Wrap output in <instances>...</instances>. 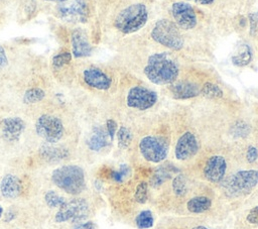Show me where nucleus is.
<instances>
[{
  "instance_id": "obj_1",
  "label": "nucleus",
  "mask_w": 258,
  "mask_h": 229,
  "mask_svg": "<svg viewBox=\"0 0 258 229\" xmlns=\"http://www.w3.org/2000/svg\"><path fill=\"white\" fill-rule=\"evenodd\" d=\"M178 66L167 52L149 55L144 68L146 78L156 85L172 84L178 77Z\"/></svg>"
},
{
  "instance_id": "obj_2",
  "label": "nucleus",
  "mask_w": 258,
  "mask_h": 229,
  "mask_svg": "<svg viewBox=\"0 0 258 229\" xmlns=\"http://www.w3.org/2000/svg\"><path fill=\"white\" fill-rule=\"evenodd\" d=\"M51 180L57 188L70 195H79L86 188L84 170L76 164L57 167L52 171Z\"/></svg>"
},
{
  "instance_id": "obj_3",
  "label": "nucleus",
  "mask_w": 258,
  "mask_h": 229,
  "mask_svg": "<svg viewBox=\"0 0 258 229\" xmlns=\"http://www.w3.org/2000/svg\"><path fill=\"white\" fill-rule=\"evenodd\" d=\"M148 11L144 4L135 3L122 9L115 18L114 25L122 33L129 34L140 30L146 24Z\"/></svg>"
},
{
  "instance_id": "obj_4",
  "label": "nucleus",
  "mask_w": 258,
  "mask_h": 229,
  "mask_svg": "<svg viewBox=\"0 0 258 229\" xmlns=\"http://www.w3.org/2000/svg\"><path fill=\"white\" fill-rule=\"evenodd\" d=\"M222 182V187L227 197L237 198L245 196L258 185V170H239Z\"/></svg>"
},
{
  "instance_id": "obj_5",
  "label": "nucleus",
  "mask_w": 258,
  "mask_h": 229,
  "mask_svg": "<svg viewBox=\"0 0 258 229\" xmlns=\"http://www.w3.org/2000/svg\"><path fill=\"white\" fill-rule=\"evenodd\" d=\"M154 41L172 50H179L183 47V38L178 26L168 19L158 20L151 31Z\"/></svg>"
},
{
  "instance_id": "obj_6",
  "label": "nucleus",
  "mask_w": 258,
  "mask_h": 229,
  "mask_svg": "<svg viewBox=\"0 0 258 229\" xmlns=\"http://www.w3.org/2000/svg\"><path fill=\"white\" fill-rule=\"evenodd\" d=\"M35 130L37 135L47 143H56L62 137L64 128L58 117L50 114H43L36 120Z\"/></svg>"
},
{
  "instance_id": "obj_7",
  "label": "nucleus",
  "mask_w": 258,
  "mask_h": 229,
  "mask_svg": "<svg viewBox=\"0 0 258 229\" xmlns=\"http://www.w3.org/2000/svg\"><path fill=\"white\" fill-rule=\"evenodd\" d=\"M89 215V204L85 199L77 198L66 201L55 214V222H80Z\"/></svg>"
},
{
  "instance_id": "obj_8",
  "label": "nucleus",
  "mask_w": 258,
  "mask_h": 229,
  "mask_svg": "<svg viewBox=\"0 0 258 229\" xmlns=\"http://www.w3.org/2000/svg\"><path fill=\"white\" fill-rule=\"evenodd\" d=\"M139 150L144 159L158 163L166 158L168 154V145L161 137L147 135L139 141Z\"/></svg>"
},
{
  "instance_id": "obj_9",
  "label": "nucleus",
  "mask_w": 258,
  "mask_h": 229,
  "mask_svg": "<svg viewBox=\"0 0 258 229\" xmlns=\"http://www.w3.org/2000/svg\"><path fill=\"white\" fill-rule=\"evenodd\" d=\"M157 94L145 87L135 86L132 87L127 95V105L130 108L137 110H147L157 102Z\"/></svg>"
},
{
  "instance_id": "obj_10",
  "label": "nucleus",
  "mask_w": 258,
  "mask_h": 229,
  "mask_svg": "<svg viewBox=\"0 0 258 229\" xmlns=\"http://www.w3.org/2000/svg\"><path fill=\"white\" fill-rule=\"evenodd\" d=\"M58 16L69 23H83L89 17V7L85 0H74L59 6Z\"/></svg>"
},
{
  "instance_id": "obj_11",
  "label": "nucleus",
  "mask_w": 258,
  "mask_h": 229,
  "mask_svg": "<svg viewBox=\"0 0 258 229\" xmlns=\"http://www.w3.org/2000/svg\"><path fill=\"white\" fill-rule=\"evenodd\" d=\"M171 15L175 24L181 29H192L197 25V14L192 6L186 2L173 3L171 5Z\"/></svg>"
},
{
  "instance_id": "obj_12",
  "label": "nucleus",
  "mask_w": 258,
  "mask_h": 229,
  "mask_svg": "<svg viewBox=\"0 0 258 229\" xmlns=\"http://www.w3.org/2000/svg\"><path fill=\"white\" fill-rule=\"evenodd\" d=\"M199 151V142L194 133L186 131L181 134L176 142L174 154L178 160L191 158Z\"/></svg>"
},
{
  "instance_id": "obj_13",
  "label": "nucleus",
  "mask_w": 258,
  "mask_h": 229,
  "mask_svg": "<svg viewBox=\"0 0 258 229\" xmlns=\"http://www.w3.org/2000/svg\"><path fill=\"white\" fill-rule=\"evenodd\" d=\"M227 170V162L222 155L211 156L204 167V176L211 183H220L224 180Z\"/></svg>"
},
{
  "instance_id": "obj_14",
  "label": "nucleus",
  "mask_w": 258,
  "mask_h": 229,
  "mask_svg": "<svg viewBox=\"0 0 258 229\" xmlns=\"http://www.w3.org/2000/svg\"><path fill=\"white\" fill-rule=\"evenodd\" d=\"M24 129L25 123L19 117H8L0 123V133L6 141H17Z\"/></svg>"
},
{
  "instance_id": "obj_15",
  "label": "nucleus",
  "mask_w": 258,
  "mask_h": 229,
  "mask_svg": "<svg viewBox=\"0 0 258 229\" xmlns=\"http://www.w3.org/2000/svg\"><path fill=\"white\" fill-rule=\"evenodd\" d=\"M71 44L72 52L75 58H86L92 53L93 47L86 32L81 28L73 30L71 34Z\"/></svg>"
},
{
  "instance_id": "obj_16",
  "label": "nucleus",
  "mask_w": 258,
  "mask_h": 229,
  "mask_svg": "<svg viewBox=\"0 0 258 229\" xmlns=\"http://www.w3.org/2000/svg\"><path fill=\"white\" fill-rule=\"evenodd\" d=\"M83 79L85 83L97 90H108L111 87V78L102 70L97 68H89L83 72Z\"/></svg>"
},
{
  "instance_id": "obj_17",
  "label": "nucleus",
  "mask_w": 258,
  "mask_h": 229,
  "mask_svg": "<svg viewBox=\"0 0 258 229\" xmlns=\"http://www.w3.org/2000/svg\"><path fill=\"white\" fill-rule=\"evenodd\" d=\"M169 90L172 97L178 100L195 98L201 94V88L196 83L188 81L172 83L169 87Z\"/></svg>"
},
{
  "instance_id": "obj_18",
  "label": "nucleus",
  "mask_w": 258,
  "mask_h": 229,
  "mask_svg": "<svg viewBox=\"0 0 258 229\" xmlns=\"http://www.w3.org/2000/svg\"><path fill=\"white\" fill-rule=\"evenodd\" d=\"M22 191V183L20 179L14 175H6L0 183V192L7 199H14L20 195Z\"/></svg>"
},
{
  "instance_id": "obj_19",
  "label": "nucleus",
  "mask_w": 258,
  "mask_h": 229,
  "mask_svg": "<svg viewBox=\"0 0 258 229\" xmlns=\"http://www.w3.org/2000/svg\"><path fill=\"white\" fill-rule=\"evenodd\" d=\"M109 140L111 139L105 129L102 127H95L88 139V146L91 150L99 151L109 144Z\"/></svg>"
},
{
  "instance_id": "obj_20",
  "label": "nucleus",
  "mask_w": 258,
  "mask_h": 229,
  "mask_svg": "<svg viewBox=\"0 0 258 229\" xmlns=\"http://www.w3.org/2000/svg\"><path fill=\"white\" fill-rule=\"evenodd\" d=\"M39 152L41 156L48 161H58L69 155V152L66 148L60 146H52L50 144L41 146Z\"/></svg>"
},
{
  "instance_id": "obj_21",
  "label": "nucleus",
  "mask_w": 258,
  "mask_h": 229,
  "mask_svg": "<svg viewBox=\"0 0 258 229\" xmlns=\"http://www.w3.org/2000/svg\"><path fill=\"white\" fill-rule=\"evenodd\" d=\"M212 206V201L206 196H198L189 199L186 203V208L189 212L200 214L208 211Z\"/></svg>"
},
{
  "instance_id": "obj_22",
  "label": "nucleus",
  "mask_w": 258,
  "mask_h": 229,
  "mask_svg": "<svg viewBox=\"0 0 258 229\" xmlns=\"http://www.w3.org/2000/svg\"><path fill=\"white\" fill-rule=\"evenodd\" d=\"M232 63L238 67H245L252 61V50L249 45L243 43L242 46L238 47V52L231 58Z\"/></svg>"
},
{
  "instance_id": "obj_23",
  "label": "nucleus",
  "mask_w": 258,
  "mask_h": 229,
  "mask_svg": "<svg viewBox=\"0 0 258 229\" xmlns=\"http://www.w3.org/2000/svg\"><path fill=\"white\" fill-rule=\"evenodd\" d=\"M201 94L210 99L222 98L224 95L222 89L218 85L210 82H207L203 85V87L201 88Z\"/></svg>"
},
{
  "instance_id": "obj_24",
  "label": "nucleus",
  "mask_w": 258,
  "mask_h": 229,
  "mask_svg": "<svg viewBox=\"0 0 258 229\" xmlns=\"http://www.w3.org/2000/svg\"><path fill=\"white\" fill-rule=\"evenodd\" d=\"M153 222H154V219H153V216H152V213L151 211L149 210H144V211H141L135 218V223H136V226L139 228V229H147V228H150L153 226Z\"/></svg>"
},
{
  "instance_id": "obj_25",
  "label": "nucleus",
  "mask_w": 258,
  "mask_h": 229,
  "mask_svg": "<svg viewBox=\"0 0 258 229\" xmlns=\"http://www.w3.org/2000/svg\"><path fill=\"white\" fill-rule=\"evenodd\" d=\"M45 96V93L40 88H30L23 96V102L25 104H34L41 101Z\"/></svg>"
},
{
  "instance_id": "obj_26",
  "label": "nucleus",
  "mask_w": 258,
  "mask_h": 229,
  "mask_svg": "<svg viewBox=\"0 0 258 229\" xmlns=\"http://www.w3.org/2000/svg\"><path fill=\"white\" fill-rule=\"evenodd\" d=\"M117 140H118V146L121 149L127 148L132 141L131 131L127 127L121 126L117 131Z\"/></svg>"
},
{
  "instance_id": "obj_27",
  "label": "nucleus",
  "mask_w": 258,
  "mask_h": 229,
  "mask_svg": "<svg viewBox=\"0 0 258 229\" xmlns=\"http://www.w3.org/2000/svg\"><path fill=\"white\" fill-rule=\"evenodd\" d=\"M172 190H173L174 194L178 197H182L186 194V192H187L186 180L182 175H178L173 179Z\"/></svg>"
},
{
  "instance_id": "obj_28",
  "label": "nucleus",
  "mask_w": 258,
  "mask_h": 229,
  "mask_svg": "<svg viewBox=\"0 0 258 229\" xmlns=\"http://www.w3.org/2000/svg\"><path fill=\"white\" fill-rule=\"evenodd\" d=\"M44 200L47 206H49L50 208H59L66 202L64 198L54 191H48L44 196Z\"/></svg>"
},
{
  "instance_id": "obj_29",
  "label": "nucleus",
  "mask_w": 258,
  "mask_h": 229,
  "mask_svg": "<svg viewBox=\"0 0 258 229\" xmlns=\"http://www.w3.org/2000/svg\"><path fill=\"white\" fill-rule=\"evenodd\" d=\"M148 197V185L146 182H140L135 190L134 199L139 204H144Z\"/></svg>"
},
{
  "instance_id": "obj_30",
  "label": "nucleus",
  "mask_w": 258,
  "mask_h": 229,
  "mask_svg": "<svg viewBox=\"0 0 258 229\" xmlns=\"http://www.w3.org/2000/svg\"><path fill=\"white\" fill-rule=\"evenodd\" d=\"M72 61V53L68 51L59 52L52 59V64L55 68H61Z\"/></svg>"
},
{
  "instance_id": "obj_31",
  "label": "nucleus",
  "mask_w": 258,
  "mask_h": 229,
  "mask_svg": "<svg viewBox=\"0 0 258 229\" xmlns=\"http://www.w3.org/2000/svg\"><path fill=\"white\" fill-rule=\"evenodd\" d=\"M168 178H169V173L164 167H160L154 174V176L151 180V184L153 187H158L159 185H161L164 182V180H166Z\"/></svg>"
},
{
  "instance_id": "obj_32",
  "label": "nucleus",
  "mask_w": 258,
  "mask_h": 229,
  "mask_svg": "<svg viewBox=\"0 0 258 229\" xmlns=\"http://www.w3.org/2000/svg\"><path fill=\"white\" fill-rule=\"evenodd\" d=\"M249 131H250L249 126H248L246 123L242 122V121L237 122V123L233 126V128H232L233 134H234L235 136H238V137H245L246 135H248Z\"/></svg>"
},
{
  "instance_id": "obj_33",
  "label": "nucleus",
  "mask_w": 258,
  "mask_h": 229,
  "mask_svg": "<svg viewBox=\"0 0 258 229\" xmlns=\"http://www.w3.org/2000/svg\"><path fill=\"white\" fill-rule=\"evenodd\" d=\"M129 173V167L126 164H121L119 170H115L112 173V178L115 182L121 183L123 179L128 175Z\"/></svg>"
},
{
  "instance_id": "obj_34",
  "label": "nucleus",
  "mask_w": 258,
  "mask_h": 229,
  "mask_svg": "<svg viewBox=\"0 0 258 229\" xmlns=\"http://www.w3.org/2000/svg\"><path fill=\"white\" fill-rule=\"evenodd\" d=\"M106 131L111 139V141L114 139V136L117 132V123L113 119H108L106 121Z\"/></svg>"
},
{
  "instance_id": "obj_35",
  "label": "nucleus",
  "mask_w": 258,
  "mask_h": 229,
  "mask_svg": "<svg viewBox=\"0 0 258 229\" xmlns=\"http://www.w3.org/2000/svg\"><path fill=\"white\" fill-rule=\"evenodd\" d=\"M246 158H247L248 162H250V163L256 161L258 158V149L253 145L248 146L247 151H246Z\"/></svg>"
},
{
  "instance_id": "obj_36",
  "label": "nucleus",
  "mask_w": 258,
  "mask_h": 229,
  "mask_svg": "<svg viewBox=\"0 0 258 229\" xmlns=\"http://www.w3.org/2000/svg\"><path fill=\"white\" fill-rule=\"evenodd\" d=\"M246 219H247V221H248L249 223L258 225V205L255 206V207H253V208L249 211V213H248Z\"/></svg>"
},
{
  "instance_id": "obj_37",
  "label": "nucleus",
  "mask_w": 258,
  "mask_h": 229,
  "mask_svg": "<svg viewBox=\"0 0 258 229\" xmlns=\"http://www.w3.org/2000/svg\"><path fill=\"white\" fill-rule=\"evenodd\" d=\"M7 63H8V60H7L5 49L0 45V71L5 68Z\"/></svg>"
},
{
  "instance_id": "obj_38",
  "label": "nucleus",
  "mask_w": 258,
  "mask_h": 229,
  "mask_svg": "<svg viewBox=\"0 0 258 229\" xmlns=\"http://www.w3.org/2000/svg\"><path fill=\"white\" fill-rule=\"evenodd\" d=\"M250 25H251V31L258 30V15L257 14L250 15Z\"/></svg>"
},
{
  "instance_id": "obj_39",
  "label": "nucleus",
  "mask_w": 258,
  "mask_h": 229,
  "mask_svg": "<svg viewBox=\"0 0 258 229\" xmlns=\"http://www.w3.org/2000/svg\"><path fill=\"white\" fill-rule=\"evenodd\" d=\"M93 228H94V223L92 221H88V222L79 224L74 229H93Z\"/></svg>"
},
{
  "instance_id": "obj_40",
  "label": "nucleus",
  "mask_w": 258,
  "mask_h": 229,
  "mask_svg": "<svg viewBox=\"0 0 258 229\" xmlns=\"http://www.w3.org/2000/svg\"><path fill=\"white\" fill-rule=\"evenodd\" d=\"M189 1H194V2H196L198 4H201V5H210L215 0H189Z\"/></svg>"
},
{
  "instance_id": "obj_41",
  "label": "nucleus",
  "mask_w": 258,
  "mask_h": 229,
  "mask_svg": "<svg viewBox=\"0 0 258 229\" xmlns=\"http://www.w3.org/2000/svg\"><path fill=\"white\" fill-rule=\"evenodd\" d=\"M45 1H49V2H67L68 0H45Z\"/></svg>"
},
{
  "instance_id": "obj_42",
  "label": "nucleus",
  "mask_w": 258,
  "mask_h": 229,
  "mask_svg": "<svg viewBox=\"0 0 258 229\" xmlns=\"http://www.w3.org/2000/svg\"><path fill=\"white\" fill-rule=\"evenodd\" d=\"M192 229H209V228H207V227H205V226H196V227H194Z\"/></svg>"
},
{
  "instance_id": "obj_43",
  "label": "nucleus",
  "mask_w": 258,
  "mask_h": 229,
  "mask_svg": "<svg viewBox=\"0 0 258 229\" xmlns=\"http://www.w3.org/2000/svg\"><path fill=\"white\" fill-rule=\"evenodd\" d=\"M2 212H3V209H2V207L0 206V217H1V215H2Z\"/></svg>"
}]
</instances>
